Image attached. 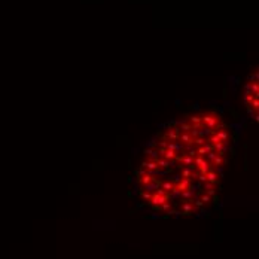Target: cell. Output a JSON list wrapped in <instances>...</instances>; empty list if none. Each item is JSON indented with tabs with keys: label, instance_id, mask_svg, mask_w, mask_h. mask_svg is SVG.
Instances as JSON below:
<instances>
[{
	"label": "cell",
	"instance_id": "cell-7",
	"mask_svg": "<svg viewBox=\"0 0 259 259\" xmlns=\"http://www.w3.org/2000/svg\"><path fill=\"white\" fill-rule=\"evenodd\" d=\"M145 155H146V159H150V161H155L158 157V150H152V149H146L145 150Z\"/></svg>",
	"mask_w": 259,
	"mask_h": 259
},
{
	"label": "cell",
	"instance_id": "cell-12",
	"mask_svg": "<svg viewBox=\"0 0 259 259\" xmlns=\"http://www.w3.org/2000/svg\"><path fill=\"white\" fill-rule=\"evenodd\" d=\"M250 106H253L255 112H258V109H259V101H258L256 97H253V100H252V103H250Z\"/></svg>",
	"mask_w": 259,
	"mask_h": 259
},
{
	"label": "cell",
	"instance_id": "cell-11",
	"mask_svg": "<svg viewBox=\"0 0 259 259\" xmlns=\"http://www.w3.org/2000/svg\"><path fill=\"white\" fill-rule=\"evenodd\" d=\"M194 141V145H197V146H203L204 143H207V140L204 137H195V139H192Z\"/></svg>",
	"mask_w": 259,
	"mask_h": 259
},
{
	"label": "cell",
	"instance_id": "cell-4",
	"mask_svg": "<svg viewBox=\"0 0 259 259\" xmlns=\"http://www.w3.org/2000/svg\"><path fill=\"white\" fill-rule=\"evenodd\" d=\"M177 140H179L183 146H194V141H192V137L189 136V133H180Z\"/></svg>",
	"mask_w": 259,
	"mask_h": 259
},
{
	"label": "cell",
	"instance_id": "cell-10",
	"mask_svg": "<svg viewBox=\"0 0 259 259\" xmlns=\"http://www.w3.org/2000/svg\"><path fill=\"white\" fill-rule=\"evenodd\" d=\"M225 162V159H223V157L222 155H216V158L212 161V164H213V167H217V165H222Z\"/></svg>",
	"mask_w": 259,
	"mask_h": 259
},
{
	"label": "cell",
	"instance_id": "cell-9",
	"mask_svg": "<svg viewBox=\"0 0 259 259\" xmlns=\"http://www.w3.org/2000/svg\"><path fill=\"white\" fill-rule=\"evenodd\" d=\"M177 128H179V131H182V133H189L191 128H192V125H191L189 122H180Z\"/></svg>",
	"mask_w": 259,
	"mask_h": 259
},
{
	"label": "cell",
	"instance_id": "cell-1",
	"mask_svg": "<svg viewBox=\"0 0 259 259\" xmlns=\"http://www.w3.org/2000/svg\"><path fill=\"white\" fill-rule=\"evenodd\" d=\"M200 116H201V124L207 128H210L213 133L221 128H225V122L222 119V116L217 115L216 112H204Z\"/></svg>",
	"mask_w": 259,
	"mask_h": 259
},
{
	"label": "cell",
	"instance_id": "cell-2",
	"mask_svg": "<svg viewBox=\"0 0 259 259\" xmlns=\"http://www.w3.org/2000/svg\"><path fill=\"white\" fill-rule=\"evenodd\" d=\"M179 134H180V131H179V128H177V127H170V125H168V130L162 134V140L176 141V140L179 139Z\"/></svg>",
	"mask_w": 259,
	"mask_h": 259
},
{
	"label": "cell",
	"instance_id": "cell-5",
	"mask_svg": "<svg viewBox=\"0 0 259 259\" xmlns=\"http://www.w3.org/2000/svg\"><path fill=\"white\" fill-rule=\"evenodd\" d=\"M214 133H216V136L219 137V140H221L222 143L226 146V145H228V140H229V133H228V130L221 128V130H217V131H214Z\"/></svg>",
	"mask_w": 259,
	"mask_h": 259
},
{
	"label": "cell",
	"instance_id": "cell-8",
	"mask_svg": "<svg viewBox=\"0 0 259 259\" xmlns=\"http://www.w3.org/2000/svg\"><path fill=\"white\" fill-rule=\"evenodd\" d=\"M186 119H188V122H189L191 125H198V124H201V116H198V115H192V116L186 115Z\"/></svg>",
	"mask_w": 259,
	"mask_h": 259
},
{
	"label": "cell",
	"instance_id": "cell-3",
	"mask_svg": "<svg viewBox=\"0 0 259 259\" xmlns=\"http://www.w3.org/2000/svg\"><path fill=\"white\" fill-rule=\"evenodd\" d=\"M157 162L158 168H165V170H170L171 167H174V162L176 161H170V159H165V158H157L155 159Z\"/></svg>",
	"mask_w": 259,
	"mask_h": 259
},
{
	"label": "cell",
	"instance_id": "cell-6",
	"mask_svg": "<svg viewBox=\"0 0 259 259\" xmlns=\"http://www.w3.org/2000/svg\"><path fill=\"white\" fill-rule=\"evenodd\" d=\"M213 150V145L212 143H204L203 146H198L197 148V155H200V157H205L209 152Z\"/></svg>",
	"mask_w": 259,
	"mask_h": 259
}]
</instances>
